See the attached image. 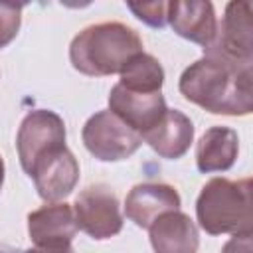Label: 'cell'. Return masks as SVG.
<instances>
[{"mask_svg":"<svg viewBox=\"0 0 253 253\" xmlns=\"http://www.w3.org/2000/svg\"><path fill=\"white\" fill-rule=\"evenodd\" d=\"M178 89L208 113L245 117L253 111V65L204 55L182 71Z\"/></svg>","mask_w":253,"mask_h":253,"instance_id":"1","label":"cell"},{"mask_svg":"<svg viewBox=\"0 0 253 253\" xmlns=\"http://www.w3.org/2000/svg\"><path fill=\"white\" fill-rule=\"evenodd\" d=\"M142 53L140 36L121 22H101L81 30L69 45L73 69L89 77H107Z\"/></svg>","mask_w":253,"mask_h":253,"instance_id":"2","label":"cell"},{"mask_svg":"<svg viewBox=\"0 0 253 253\" xmlns=\"http://www.w3.org/2000/svg\"><path fill=\"white\" fill-rule=\"evenodd\" d=\"M196 217L210 235L249 233L253 225L251 180L217 176L206 182L196 200Z\"/></svg>","mask_w":253,"mask_h":253,"instance_id":"3","label":"cell"},{"mask_svg":"<svg viewBox=\"0 0 253 253\" xmlns=\"http://www.w3.org/2000/svg\"><path fill=\"white\" fill-rule=\"evenodd\" d=\"M85 148L101 162H119L132 156L142 138L117 115L107 111H97L87 119L81 130Z\"/></svg>","mask_w":253,"mask_h":253,"instance_id":"4","label":"cell"},{"mask_svg":"<svg viewBox=\"0 0 253 253\" xmlns=\"http://www.w3.org/2000/svg\"><path fill=\"white\" fill-rule=\"evenodd\" d=\"M204 55H213L237 65H253V22L251 2H229L217 22L213 42L204 47Z\"/></svg>","mask_w":253,"mask_h":253,"instance_id":"5","label":"cell"},{"mask_svg":"<svg viewBox=\"0 0 253 253\" xmlns=\"http://www.w3.org/2000/svg\"><path fill=\"white\" fill-rule=\"evenodd\" d=\"M65 146V123L49 109L30 111L18 128L16 148L22 170L28 174L32 166L45 154Z\"/></svg>","mask_w":253,"mask_h":253,"instance_id":"6","label":"cell"},{"mask_svg":"<svg viewBox=\"0 0 253 253\" xmlns=\"http://www.w3.org/2000/svg\"><path fill=\"white\" fill-rule=\"evenodd\" d=\"M73 213L77 227L97 241L115 237L123 229L119 198L107 184H95L81 190L75 198Z\"/></svg>","mask_w":253,"mask_h":253,"instance_id":"7","label":"cell"},{"mask_svg":"<svg viewBox=\"0 0 253 253\" xmlns=\"http://www.w3.org/2000/svg\"><path fill=\"white\" fill-rule=\"evenodd\" d=\"M28 176L34 180L38 196L43 202L55 204L75 190L79 182V162L73 156V152L67 146H63L42 156L32 166Z\"/></svg>","mask_w":253,"mask_h":253,"instance_id":"8","label":"cell"},{"mask_svg":"<svg viewBox=\"0 0 253 253\" xmlns=\"http://www.w3.org/2000/svg\"><path fill=\"white\" fill-rule=\"evenodd\" d=\"M109 111L126 123L138 134L150 130L168 111L162 91L158 93H134L119 83L109 93Z\"/></svg>","mask_w":253,"mask_h":253,"instance_id":"9","label":"cell"},{"mask_svg":"<svg viewBox=\"0 0 253 253\" xmlns=\"http://www.w3.org/2000/svg\"><path fill=\"white\" fill-rule=\"evenodd\" d=\"M180 194L170 184L142 182L130 188L125 198V215L138 227L148 229L162 213L180 210Z\"/></svg>","mask_w":253,"mask_h":253,"instance_id":"10","label":"cell"},{"mask_svg":"<svg viewBox=\"0 0 253 253\" xmlns=\"http://www.w3.org/2000/svg\"><path fill=\"white\" fill-rule=\"evenodd\" d=\"M77 229L73 208L65 202L47 204L28 213V233L36 247L71 245Z\"/></svg>","mask_w":253,"mask_h":253,"instance_id":"11","label":"cell"},{"mask_svg":"<svg viewBox=\"0 0 253 253\" xmlns=\"http://www.w3.org/2000/svg\"><path fill=\"white\" fill-rule=\"evenodd\" d=\"M168 22L172 30L202 47H208L217 32L213 4L208 0H174L168 2Z\"/></svg>","mask_w":253,"mask_h":253,"instance_id":"12","label":"cell"},{"mask_svg":"<svg viewBox=\"0 0 253 253\" xmlns=\"http://www.w3.org/2000/svg\"><path fill=\"white\" fill-rule=\"evenodd\" d=\"M140 138L160 158L178 160L188 152L190 144L194 142V123L182 111L168 109L150 130L140 134Z\"/></svg>","mask_w":253,"mask_h":253,"instance_id":"13","label":"cell"},{"mask_svg":"<svg viewBox=\"0 0 253 253\" xmlns=\"http://www.w3.org/2000/svg\"><path fill=\"white\" fill-rule=\"evenodd\" d=\"M148 237L154 253H196L200 233L196 223L184 211H166L150 227Z\"/></svg>","mask_w":253,"mask_h":253,"instance_id":"14","label":"cell"},{"mask_svg":"<svg viewBox=\"0 0 253 253\" xmlns=\"http://www.w3.org/2000/svg\"><path fill=\"white\" fill-rule=\"evenodd\" d=\"M237 152V132L229 126H211L196 144V166L202 174L225 172L235 164Z\"/></svg>","mask_w":253,"mask_h":253,"instance_id":"15","label":"cell"},{"mask_svg":"<svg viewBox=\"0 0 253 253\" xmlns=\"http://www.w3.org/2000/svg\"><path fill=\"white\" fill-rule=\"evenodd\" d=\"M119 85L134 93H158L164 85V67L150 53L134 55L121 69Z\"/></svg>","mask_w":253,"mask_h":253,"instance_id":"16","label":"cell"},{"mask_svg":"<svg viewBox=\"0 0 253 253\" xmlns=\"http://www.w3.org/2000/svg\"><path fill=\"white\" fill-rule=\"evenodd\" d=\"M22 4L0 2V49L18 36L22 24Z\"/></svg>","mask_w":253,"mask_h":253,"instance_id":"17","label":"cell"},{"mask_svg":"<svg viewBox=\"0 0 253 253\" xmlns=\"http://www.w3.org/2000/svg\"><path fill=\"white\" fill-rule=\"evenodd\" d=\"M126 8L144 24L152 28H164L168 22V2H128Z\"/></svg>","mask_w":253,"mask_h":253,"instance_id":"18","label":"cell"},{"mask_svg":"<svg viewBox=\"0 0 253 253\" xmlns=\"http://www.w3.org/2000/svg\"><path fill=\"white\" fill-rule=\"evenodd\" d=\"M251 249H253V239L249 231V233H235L229 241H225L221 253H251Z\"/></svg>","mask_w":253,"mask_h":253,"instance_id":"19","label":"cell"},{"mask_svg":"<svg viewBox=\"0 0 253 253\" xmlns=\"http://www.w3.org/2000/svg\"><path fill=\"white\" fill-rule=\"evenodd\" d=\"M24 253H75V249L71 245H65V247H32V249H26Z\"/></svg>","mask_w":253,"mask_h":253,"instance_id":"20","label":"cell"},{"mask_svg":"<svg viewBox=\"0 0 253 253\" xmlns=\"http://www.w3.org/2000/svg\"><path fill=\"white\" fill-rule=\"evenodd\" d=\"M2 184H4V160L0 156V190H2Z\"/></svg>","mask_w":253,"mask_h":253,"instance_id":"21","label":"cell"},{"mask_svg":"<svg viewBox=\"0 0 253 253\" xmlns=\"http://www.w3.org/2000/svg\"><path fill=\"white\" fill-rule=\"evenodd\" d=\"M0 253H4V251H0Z\"/></svg>","mask_w":253,"mask_h":253,"instance_id":"22","label":"cell"}]
</instances>
